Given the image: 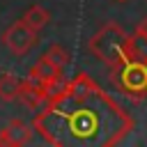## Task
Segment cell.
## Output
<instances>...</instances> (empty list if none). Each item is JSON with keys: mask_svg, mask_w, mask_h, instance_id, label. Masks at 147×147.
I'll use <instances>...</instances> for the list:
<instances>
[{"mask_svg": "<svg viewBox=\"0 0 147 147\" xmlns=\"http://www.w3.org/2000/svg\"><path fill=\"white\" fill-rule=\"evenodd\" d=\"M51 147H115L133 129V117L87 74L64 80L32 119Z\"/></svg>", "mask_w": 147, "mask_h": 147, "instance_id": "cell-1", "label": "cell"}, {"mask_svg": "<svg viewBox=\"0 0 147 147\" xmlns=\"http://www.w3.org/2000/svg\"><path fill=\"white\" fill-rule=\"evenodd\" d=\"M87 48L106 67H113L126 57V30L115 21H106L92 34V39L87 41Z\"/></svg>", "mask_w": 147, "mask_h": 147, "instance_id": "cell-2", "label": "cell"}, {"mask_svg": "<svg viewBox=\"0 0 147 147\" xmlns=\"http://www.w3.org/2000/svg\"><path fill=\"white\" fill-rule=\"evenodd\" d=\"M108 78L131 101L147 99V62L124 57L122 62L108 67Z\"/></svg>", "mask_w": 147, "mask_h": 147, "instance_id": "cell-3", "label": "cell"}, {"mask_svg": "<svg viewBox=\"0 0 147 147\" xmlns=\"http://www.w3.org/2000/svg\"><path fill=\"white\" fill-rule=\"evenodd\" d=\"M37 34L34 30H30L23 21H14L5 32H2V44L14 53V55H25L34 44H37Z\"/></svg>", "mask_w": 147, "mask_h": 147, "instance_id": "cell-4", "label": "cell"}, {"mask_svg": "<svg viewBox=\"0 0 147 147\" xmlns=\"http://www.w3.org/2000/svg\"><path fill=\"white\" fill-rule=\"evenodd\" d=\"M62 71H64V69L55 67L46 55H41V57L32 64V69H30V74H28V78H32L34 83H41V85H46L51 92H55V90L64 83Z\"/></svg>", "mask_w": 147, "mask_h": 147, "instance_id": "cell-5", "label": "cell"}, {"mask_svg": "<svg viewBox=\"0 0 147 147\" xmlns=\"http://www.w3.org/2000/svg\"><path fill=\"white\" fill-rule=\"evenodd\" d=\"M53 92L46 87V85H41V83H34L32 78H25V80H21V87H18V101L25 106V108H30V110H39L46 101H48V96H51Z\"/></svg>", "mask_w": 147, "mask_h": 147, "instance_id": "cell-6", "label": "cell"}, {"mask_svg": "<svg viewBox=\"0 0 147 147\" xmlns=\"http://www.w3.org/2000/svg\"><path fill=\"white\" fill-rule=\"evenodd\" d=\"M32 138V129L23 119H11L0 131V147H25Z\"/></svg>", "mask_w": 147, "mask_h": 147, "instance_id": "cell-7", "label": "cell"}, {"mask_svg": "<svg viewBox=\"0 0 147 147\" xmlns=\"http://www.w3.org/2000/svg\"><path fill=\"white\" fill-rule=\"evenodd\" d=\"M21 21L30 28V30H34V32H39V30H44L46 25H48V21H51V14L41 7V5H32V7H28L25 9V14L21 16Z\"/></svg>", "mask_w": 147, "mask_h": 147, "instance_id": "cell-8", "label": "cell"}, {"mask_svg": "<svg viewBox=\"0 0 147 147\" xmlns=\"http://www.w3.org/2000/svg\"><path fill=\"white\" fill-rule=\"evenodd\" d=\"M126 57L147 62V37L136 34V32L126 34Z\"/></svg>", "mask_w": 147, "mask_h": 147, "instance_id": "cell-9", "label": "cell"}, {"mask_svg": "<svg viewBox=\"0 0 147 147\" xmlns=\"http://www.w3.org/2000/svg\"><path fill=\"white\" fill-rule=\"evenodd\" d=\"M18 87H21V80L14 74H0V101H5V103L16 101Z\"/></svg>", "mask_w": 147, "mask_h": 147, "instance_id": "cell-10", "label": "cell"}, {"mask_svg": "<svg viewBox=\"0 0 147 147\" xmlns=\"http://www.w3.org/2000/svg\"><path fill=\"white\" fill-rule=\"evenodd\" d=\"M44 55H46L55 67H60V69H64V67L69 64V53H67L60 44H51V46H48V51H46Z\"/></svg>", "mask_w": 147, "mask_h": 147, "instance_id": "cell-11", "label": "cell"}, {"mask_svg": "<svg viewBox=\"0 0 147 147\" xmlns=\"http://www.w3.org/2000/svg\"><path fill=\"white\" fill-rule=\"evenodd\" d=\"M133 32H136V34H142V37H147V16L138 21V25H136V30H133Z\"/></svg>", "mask_w": 147, "mask_h": 147, "instance_id": "cell-12", "label": "cell"}, {"mask_svg": "<svg viewBox=\"0 0 147 147\" xmlns=\"http://www.w3.org/2000/svg\"><path fill=\"white\" fill-rule=\"evenodd\" d=\"M117 2H126V0H117Z\"/></svg>", "mask_w": 147, "mask_h": 147, "instance_id": "cell-13", "label": "cell"}]
</instances>
